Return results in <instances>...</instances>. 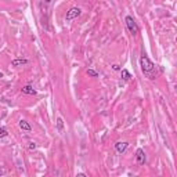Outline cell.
I'll return each mask as SVG.
<instances>
[{
	"mask_svg": "<svg viewBox=\"0 0 177 177\" xmlns=\"http://www.w3.org/2000/svg\"><path fill=\"white\" fill-rule=\"evenodd\" d=\"M140 68H141V71H143L145 78H148L150 80H155L156 79V76H158V68H156L155 64L147 57V54H145L144 51H143V54H141V57H140Z\"/></svg>",
	"mask_w": 177,
	"mask_h": 177,
	"instance_id": "6da1fadb",
	"label": "cell"
},
{
	"mask_svg": "<svg viewBox=\"0 0 177 177\" xmlns=\"http://www.w3.org/2000/svg\"><path fill=\"white\" fill-rule=\"evenodd\" d=\"M125 22H126V27H127V29H129V32H130V35L132 36H137V33H138V25H137V22L133 19V17H130V15H127L126 18H125Z\"/></svg>",
	"mask_w": 177,
	"mask_h": 177,
	"instance_id": "7a4b0ae2",
	"label": "cell"
},
{
	"mask_svg": "<svg viewBox=\"0 0 177 177\" xmlns=\"http://www.w3.org/2000/svg\"><path fill=\"white\" fill-rule=\"evenodd\" d=\"M80 14H82V10L79 9V7H71V9L66 11L65 19H66V21H72V19L78 18Z\"/></svg>",
	"mask_w": 177,
	"mask_h": 177,
	"instance_id": "3957f363",
	"label": "cell"
},
{
	"mask_svg": "<svg viewBox=\"0 0 177 177\" xmlns=\"http://www.w3.org/2000/svg\"><path fill=\"white\" fill-rule=\"evenodd\" d=\"M136 161H137L138 165H144V163H145V161H147V156H145L144 150L138 148V150L136 151Z\"/></svg>",
	"mask_w": 177,
	"mask_h": 177,
	"instance_id": "277c9868",
	"label": "cell"
},
{
	"mask_svg": "<svg viewBox=\"0 0 177 177\" xmlns=\"http://www.w3.org/2000/svg\"><path fill=\"white\" fill-rule=\"evenodd\" d=\"M127 147H129V143H126V141H118L116 144H115V150H116V152H119V154L125 152Z\"/></svg>",
	"mask_w": 177,
	"mask_h": 177,
	"instance_id": "5b68a950",
	"label": "cell"
},
{
	"mask_svg": "<svg viewBox=\"0 0 177 177\" xmlns=\"http://www.w3.org/2000/svg\"><path fill=\"white\" fill-rule=\"evenodd\" d=\"M22 93L28 94V96H36L37 91L33 89V86H30V84H27V86L22 87Z\"/></svg>",
	"mask_w": 177,
	"mask_h": 177,
	"instance_id": "8992f818",
	"label": "cell"
},
{
	"mask_svg": "<svg viewBox=\"0 0 177 177\" xmlns=\"http://www.w3.org/2000/svg\"><path fill=\"white\" fill-rule=\"evenodd\" d=\"M18 125H19V129L24 130V132H30V130H32V126H30L29 123H28L27 120H24V119L19 120Z\"/></svg>",
	"mask_w": 177,
	"mask_h": 177,
	"instance_id": "52a82bcc",
	"label": "cell"
},
{
	"mask_svg": "<svg viewBox=\"0 0 177 177\" xmlns=\"http://www.w3.org/2000/svg\"><path fill=\"white\" fill-rule=\"evenodd\" d=\"M28 60L25 58H17V60H12L11 61V66H22V65H27Z\"/></svg>",
	"mask_w": 177,
	"mask_h": 177,
	"instance_id": "ba28073f",
	"label": "cell"
},
{
	"mask_svg": "<svg viewBox=\"0 0 177 177\" xmlns=\"http://www.w3.org/2000/svg\"><path fill=\"white\" fill-rule=\"evenodd\" d=\"M120 73H122V79L123 80H130V79H132V75H130V72L129 71H127V69H122V71H120Z\"/></svg>",
	"mask_w": 177,
	"mask_h": 177,
	"instance_id": "9c48e42d",
	"label": "cell"
},
{
	"mask_svg": "<svg viewBox=\"0 0 177 177\" xmlns=\"http://www.w3.org/2000/svg\"><path fill=\"white\" fill-rule=\"evenodd\" d=\"M57 129L60 130V132H62V130H64V120H62V118H58V119H57Z\"/></svg>",
	"mask_w": 177,
	"mask_h": 177,
	"instance_id": "30bf717a",
	"label": "cell"
},
{
	"mask_svg": "<svg viewBox=\"0 0 177 177\" xmlns=\"http://www.w3.org/2000/svg\"><path fill=\"white\" fill-rule=\"evenodd\" d=\"M87 75L91 76V78H97V76H98V73H97L94 69H87Z\"/></svg>",
	"mask_w": 177,
	"mask_h": 177,
	"instance_id": "8fae6325",
	"label": "cell"
},
{
	"mask_svg": "<svg viewBox=\"0 0 177 177\" xmlns=\"http://www.w3.org/2000/svg\"><path fill=\"white\" fill-rule=\"evenodd\" d=\"M9 136V133H7L6 129H0V138L2 137H7Z\"/></svg>",
	"mask_w": 177,
	"mask_h": 177,
	"instance_id": "7c38bea8",
	"label": "cell"
},
{
	"mask_svg": "<svg viewBox=\"0 0 177 177\" xmlns=\"http://www.w3.org/2000/svg\"><path fill=\"white\" fill-rule=\"evenodd\" d=\"M6 173H7V170H6V169H4L3 166H0V176H4V174H6Z\"/></svg>",
	"mask_w": 177,
	"mask_h": 177,
	"instance_id": "4fadbf2b",
	"label": "cell"
},
{
	"mask_svg": "<svg viewBox=\"0 0 177 177\" xmlns=\"http://www.w3.org/2000/svg\"><path fill=\"white\" fill-rule=\"evenodd\" d=\"M36 148V144L35 143H29V150H35Z\"/></svg>",
	"mask_w": 177,
	"mask_h": 177,
	"instance_id": "5bb4252c",
	"label": "cell"
},
{
	"mask_svg": "<svg viewBox=\"0 0 177 177\" xmlns=\"http://www.w3.org/2000/svg\"><path fill=\"white\" fill-rule=\"evenodd\" d=\"M112 68H114V71H120V66L118 65V64H115V65H112Z\"/></svg>",
	"mask_w": 177,
	"mask_h": 177,
	"instance_id": "9a60e30c",
	"label": "cell"
},
{
	"mask_svg": "<svg viewBox=\"0 0 177 177\" xmlns=\"http://www.w3.org/2000/svg\"><path fill=\"white\" fill-rule=\"evenodd\" d=\"M76 176H78V177H86V174H84V173H78Z\"/></svg>",
	"mask_w": 177,
	"mask_h": 177,
	"instance_id": "2e32d148",
	"label": "cell"
},
{
	"mask_svg": "<svg viewBox=\"0 0 177 177\" xmlns=\"http://www.w3.org/2000/svg\"><path fill=\"white\" fill-rule=\"evenodd\" d=\"M43 2H44V3H47V4H48V3H51V0H43Z\"/></svg>",
	"mask_w": 177,
	"mask_h": 177,
	"instance_id": "e0dca14e",
	"label": "cell"
},
{
	"mask_svg": "<svg viewBox=\"0 0 177 177\" xmlns=\"http://www.w3.org/2000/svg\"><path fill=\"white\" fill-rule=\"evenodd\" d=\"M0 78H3V72H0Z\"/></svg>",
	"mask_w": 177,
	"mask_h": 177,
	"instance_id": "ac0fdd59",
	"label": "cell"
}]
</instances>
